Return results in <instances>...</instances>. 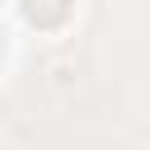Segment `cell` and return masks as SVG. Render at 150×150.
<instances>
[{"mask_svg": "<svg viewBox=\"0 0 150 150\" xmlns=\"http://www.w3.org/2000/svg\"><path fill=\"white\" fill-rule=\"evenodd\" d=\"M23 9H28V19H38V23L66 19V0H23Z\"/></svg>", "mask_w": 150, "mask_h": 150, "instance_id": "cell-1", "label": "cell"}]
</instances>
